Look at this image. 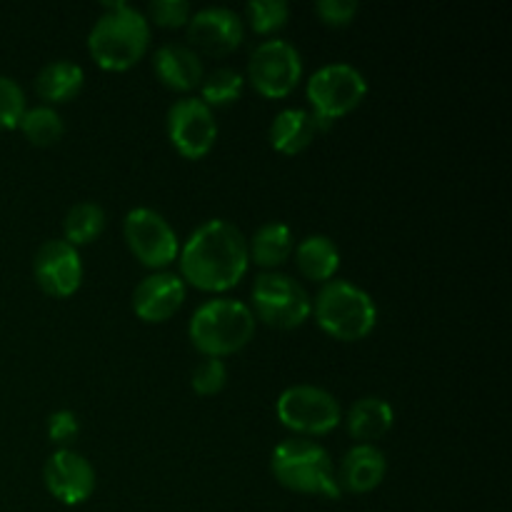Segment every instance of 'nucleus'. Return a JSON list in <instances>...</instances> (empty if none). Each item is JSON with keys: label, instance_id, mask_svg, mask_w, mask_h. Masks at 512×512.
<instances>
[{"label": "nucleus", "instance_id": "obj_13", "mask_svg": "<svg viewBox=\"0 0 512 512\" xmlns=\"http://www.w3.org/2000/svg\"><path fill=\"white\" fill-rule=\"evenodd\" d=\"M33 275L38 288L50 298H70L83 285L80 250L63 238L45 240L33 258Z\"/></svg>", "mask_w": 512, "mask_h": 512}, {"label": "nucleus", "instance_id": "obj_10", "mask_svg": "<svg viewBox=\"0 0 512 512\" xmlns=\"http://www.w3.org/2000/svg\"><path fill=\"white\" fill-rule=\"evenodd\" d=\"M123 238L130 253L155 273L178 260L180 240L173 225L153 208H133L125 213Z\"/></svg>", "mask_w": 512, "mask_h": 512}, {"label": "nucleus", "instance_id": "obj_3", "mask_svg": "<svg viewBox=\"0 0 512 512\" xmlns=\"http://www.w3.org/2000/svg\"><path fill=\"white\" fill-rule=\"evenodd\" d=\"M250 305L233 298L205 300L188 323V338L203 358H228L243 350L255 335Z\"/></svg>", "mask_w": 512, "mask_h": 512}, {"label": "nucleus", "instance_id": "obj_31", "mask_svg": "<svg viewBox=\"0 0 512 512\" xmlns=\"http://www.w3.org/2000/svg\"><path fill=\"white\" fill-rule=\"evenodd\" d=\"M360 5L358 0H318L315 3V15L330 28H345L355 20Z\"/></svg>", "mask_w": 512, "mask_h": 512}, {"label": "nucleus", "instance_id": "obj_26", "mask_svg": "<svg viewBox=\"0 0 512 512\" xmlns=\"http://www.w3.org/2000/svg\"><path fill=\"white\" fill-rule=\"evenodd\" d=\"M290 18V5L285 0H250L245 5L243 23L258 35H270L275 30L285 28Z\"/></svg>", "mask_w": 512, "mask_h": 512}, {"label": "nucleus", "instance_id": "obj_19", "mask_svg": "<svg viewBox=\"0 0 512 512\" xmlns=\"http://www.w3.org/2000/svg\"><path fill=\"white\" fill-rule=\"evenodd\" d=\"M395 425V410L393 405L378 395H365V398L355 400L350 405L348 415H345V428H348L350 438L360 440V443H373L388 435Z\"/></svg>", "mask_w": 512, "mask_h": 512}, {"label": "nucleus", "instance_id": "obj_9", "mask_svg": "<svg viewBox=\"0 0 512 512\" xmlns=\"http://www.w3.org/2000/svg\"><path fill=\"white\" fill-rule=\"evenodd\" d=\"M248 80L263 98H288L303 80V55L290 40H263L250 53Z\"/></svg>", "mask_w": 512, "mask_h": 512}, {"label": "nucleus", "instance_id": "obj_20", "mask_svg": "<svg viewBox=\"0 0 512 512\" xmlns=\"http://www.w3.org/2000/svg\"><path fill=\"white\" fill-rule=\"evenodd\" d=\"M85 85V70L73 60H50L35 75V93L45 105H60L70 103L80 95Z\"/></svg>", "mask_w": 512, "mask_h": 512}, {"label": "nucleus", "instance_id": "obj_18", "mask_svg": "<svg viewBox=\"0 0 512 512\" xmlns=\"http://www.w3.org/2000/svg\"><path fill=\"white\" fill-rule=\"evenodd\" d=\"M320 128L313 113L305 108H285L275 115L268 130V140L280 155H300L313 145Z\"/></svg>", "mask_w": 512, "mask_h": 512}, {"label": "nucleus", "instance_id": "obj_12", "mask_svg": "<svg viewBox=\"0 0 512 512\" xmlns=\"http://www.w3.org/2000/svg\"><path fill=\"white\" fill-rule=\"evenodd\" d=\"M188 28V43L195 53L213 55V58H225L233 50L240 48L245 38L243 15L235 13L225 5H210V8L198 10L190 15L185 23Z\"/></svg>", "mask_w": 512, "mask_h": 512}, {"label": "nucleus", "instance_id": "obj_21", "mask_svg": "<svg viewBox=\"0 0 512 512\" xmlns=\"http://www.w3.org/2000/svg\"><path fill=\"white\" fill-rule=\"evenodd\" d=\"M295 265L313 283H328L340 268V250L328 235H308L295 245Z\"/></svg>", "mask_w": 512, "mask_h": 512}, {"label": "nucleus", "instance_id": "obj_22", "mask_svg": "<svg viewBox=\"0 0 512 512\" xmlns=\"http://www.w3.org/2000/svg\"><path fill=\"white\" fill-rule=\"evenodd\" d=\"M293 250H295L293 230H290L285 223H280V220L263 223L258 230H255L253 238L248 240L250 260L265 270H275L283 263H288Z\"/></svg>", "mask_w": 512, "mask_h": 512}, {"label": "nucleus", "instance_id": "obj_15", "mask_svg": "<svg viewBox=\"0 0 512 512\" xmlns=\"http://www.w3.org/2000/svg\"><path fill=\"white\" fill-rule=\"evenodd\" d=\"M185 295H188V285L178 273L155 270L135 285L133 313L143 323H165L183 308Z\"/></svg>", "mask_w": 512, "mask_h": 512}, {"label": "nucleus", "instance_id": "obj_8", "mask_svg": "<svg viewBox=\"0 0 512 512\" xmlns=\"http://www.w3.org/2000/svg\"><path fill=\"white\" fill-rule=\"evenodd\" d=\"M275 415L298 438H318L328 435L343 423V408L330 390L318 385H290L278 395Z\"/></svg>", "mask_w": 512, "mask_h": 512}, {"label": "nucleus", "instance_id": "obj_7", "mask_svg": "<svg viewBox=\"0 0 512 512\" xmlns=\"http://www.w3.org/2000/svg\"><path fill=\"white\" fill-rule=\"evenodd\" d=\"M253 315L265 325L278 330H295L313 313V298L308 290L290 275L278 270H265L255 278L253 290Z\"/></svg>", "mask_w": 512, "mask_h": 512}, {"label": "nucleus", "instance_id": "obj_30", "mask_svg": "<svg viewBox=\"0 0 512 512\" xmlns=\"http://www.w3.org/2000/svg\"><path fill=\"white\" fill-rule=\"evenodd\" d=\"M45 433H48L50 443L60 445V448H68L80 433V420L73 410H55L45 420Z\"/></svg>", "mask_w": 512, "mask_h": 512}, {"label": "nucleus", "instance_id": "obj_2", "mask_svg": "<svg viewBox=\"0 0 512 512\" xmlns=\"http://www.w3.org/2000/svg\"><path fill=\"white\" fill-rule=\"evenodd\" d=\"M150 45V23L145 13L125 0L103 5V15L93 23L88 35V50L103 70L133 68Z\"/></svg>", "mask_w": 512, "mask_h": 512}, {"label": "nucleus", "instance_id": "obj_17", "mask_svg": "<svg viewBox=\"0 0 512 512\" xmlns=\"http://www.w3.org/2000/svg\"><path fill=\"white\" fill-rule=\"evenodd\" d=\"M153 73L165 88L188 93L198 88L205 78L203 60L190 45L185 43H163L153 53Z\"/></svg>", "mask_w": 512, "mask_h": 512}, {"label": "nucleus", "instance_id": "obj_29", "mask_svg": "<svg viewBox=\"0 0 512 512\" xmlns=\"http://www.w3.org/2000/svg\"><path fill=\"white\" fill-rule=\"evenodd\" d=\"M190 13H193V8H190L188 0H150L145 18L160 28H180V25L188 23Z\"/></svg>", "mask_w": 512, "mask_h": 512}, {"label": "nucleus", "instance_id": "obj_4", "mask_svg": "<svg viewBox=\"0 0 512 512\" xmlns=\"http://www.w3.org/2000/svg\"><path fill=\"white\" fill-rule=\"evenodd\" d=\"M270 470L273 478L293 493L325 500H340L343 495L328 450L310 438L295 435L275 445L270 455Z\"/></svg>", "mask_w": 512, "mask_h": 512}, {"label": "nucleus", "instance_id": "obj_25", "mask_svg": "<svg viewBox=\"0 0 512 512\" xmlns=\"http://www.w3.org/2000/svg\"><path fill=\"white\" fill-rule=\"evenodd\" d=\"M18 128L23 130L25 138L33 145H40V148H48V145H55L65 133L63 115L58 113L50 105H33L23 113Z\"/></svg>", "mask_w": 512, "mask_h": 512}, {"label": "nucleus", "instance_id": "obj_1", "mask_svg": "<svg viewBox=\"0 0 512 512\" xmlns=\"http://www.w3.org/2000/svg\"><path fill=\"white\" fill-rule=\"evenodd\" d=\"M178 258L185 285L205 293H225L248 273V238L230 220H205L188 235Z\"/></svg>", "mask_w": 512, "mask_h": 512}, {"label": "nucleus", "instance_id": "obj_23", "mask_svg": "<svg viewBox=\"0 0 512 512\" xmlns=\"http://www.w3.org/2000/svg\"><path fill=\"white\" fill-rule=\"evenodd\" d=\"M105 230V210L93 200H83L68 208L63 218V240L73 248L88 245L100 238Z\"/></svg>", "mask_w": 512, "mask_h": 512}, {"label": "nucleus", "instance_id": "obj_14", "mask_svg": "<svg viewBox=\"0 0 512 512\" xmlns=\"http://www.w3.org/2000/svg\"><path fill=\"white\" fill-rule=\"evenodd\" d=\"M48 493L63 505H83L95 490V468L73 448H58L43 465Z\"/></svg>", "mask_w": 512, "mask_h": 512}, {"label": "nucleus", "instance_id": "obj_28", "mask_svg": "<svg viewBox=\"0 0 512 512\" xmlns=\"http://www.w3.org/2000/svg\"><path fill=\"white\" fill-rule=\"evenodd\" d=\"M25 110H28V103H25V93L18 80L0 73V130L18 128Z\"/></svg>", "mask_w": 512, "mask_h": 512}, {"label": "nucleus", "instance_id": "obj_5", "mask_svg": "<svg viewBox=\"0 0 512 512\" xmlns=\"http://www.w3.org/2000/svg\"><path fill=\"white\" fill-rule=\"evenodd\" d=\"M315 323L330 338L355 343L373 333L378 325V305L373 295L350 280H328L313 300Z\"/></svg>", "mask_w": 512, "mask_h": 512}, {"label": "nucleus", "instance_id": "obj_24", "mask_svg": "<svg viewBox=\"0 0 512 512\" xmlns=\"http://www.w3.org/2000/svg\"><path fill=\"white\" fill-rule=\"evenodd\" d=\"M245 75L240 70L223 65L200 80V100L208 108H223V105L238 103L245 93Z\"/></svg>", "mask_w": 512, "mask_h": 512}, {"label": "nucleus", "instance_id": "obj_11", "mask_svg": "<svg viewBox=\"0 0 512 512\" xmlns=\"http://www.w3.org/2000/svg\"><path fill=\"white\" fill-rule=\"evenodd\" d=\"M165 130H168L170 145L188 160L205 158L218 140L213 108L193 95H185L170 105L165 115Z\"/></svg>", "mask_w": 512, "mask_h": 512}, {"label": "nucleus", "instance_id": "obj_16", "mask_svg": "<svg viewBox=\"0 0 512 512\" xmlns=\"http://www.w3.org/2000/svg\"><path fill=\"white\" fill-rule=\"evenodd\" d=\"M388 473V458L373 443H358L343 455L340 468L335 473L340 485V493L365 495L373 493Z\"/></svg>", "mask_w": 512, "mask_h": 512}, {"label": "nucleus", "instance_id": "obj_27", "mask_svg": "<svg viewBox=\"0 0 512 512\" xmlns=\"http://www.w3.org/2000/svg\"><path fill=\"white\" fill-rule=\"evenodd\" d=\"M225 383H228V365L220 358H203L193 368V375H190V388L200 398L218 395L225 388Z\"/></svg>", "mask_w": 512, "mask_h": 512}, {"label": "nucleus", "instance_id": "obj_6", "mask_svg": "<svg viewBox=\"0 0 512 512\" xmlns=\"http://www.w3.org/2000/svg\"><path fill=\"white\" fill-rule=\"evenodd\" d=\"M310 113L320 130H328L343 115L353 113L368 95V80L355 65L328 63L315 70L305 85Z\"/></svg>", "mask_w": 512, "mask_h": 512}]
</instances>
